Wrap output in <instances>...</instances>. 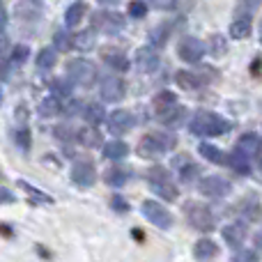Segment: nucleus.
<instances>
[{
  "instance_id": "f257e3e1",
  "label": "nucleus",
  "mask_w": 262,
  "mask_h": 262,
  "mask_svg": "<svg viewBox=\"0 0 262 262\" xmlns=\"http://www.w3.org/2000/svg\"><path fill=\"white\" fill-rule=\"evenodd\" d=\"M189 129H191V134L200 136V138H216V136H226L228 131L232 129V124L228 122L226 118H221L219 113L198 111V113L191 118Z\"/></svg>"
},
{
  "instance_id": "f03ea898",
  "label": "nucleus",
  "mask_w": 262,
  "mask_h": 262,
  "mask_svg": "<svg viewBox=\"0 0 262 262\" xmlns=\"http://www.w3.org/2000/svg\"><path fill=\"white\" fill-rule=\"evenodd\" d=\"M177 145V138L170 134H161V131H157V134H147L140 138L138 147H136V152H138V157L143 159H159L161 154L166 152H172Z\"/></svg>"
},
{
  "instance_id": "7ed1b4c3",
  "label": "nucleus",
  "mask_w": 262,
  "mask_h": 262,
  "mask_svg": "<svg viewBox=\"0 0 262 262\" xmlns=\"http://www.w3.org/2000/svg\"><path fill=\"white\" fill-rule=\"evenodd\" d=\"M184 214H186V221L191 223V228H195L198 232H212L216 228V214L205 203L189 200V203H184Z\"/></svg>"
},
{
  "instance_id": "20e7f679",
  "label": "nucleus",
  "mask_w": 262,
  "mask_h": 262,
  "mask_svg": "<svg viewBox=\"0 0 262 262\" xmlns=\"http://www.w3.org/2000/svg\"><path fill=\"white\" fill-rule=\"evenodd\" d=\"M147 182H149V186H152L154 193H157L159 198L168 200V203L177 200V195H180L177 186L172 184V180H170V172H168L166 168H161V166L149 168L147 170Z\"/></svg>"
},
{
  "instance_id": "39448f33",
  "label": "nucleus",
  "mask_w": 262,
  "mask_h": 262,
  "mask_svg": "<svg viewBox=\"0 0 262 262\" xmlns=\"http://www.w3.org/2000/svg\"><path fill=\"white\" fill-rule=\"evenodd\" d=\"M67 74H69V81L81 88H92L97 81V67L90 60H81V58L72 60L67 64Z\"/></svg>"
},
{
  "instance_id": "423d86ee",
  "label": "nucleus",
  "mask_w": 262,
  "mask_h": 262,
  "mask_svg": "<svg viewBox=\"0 0 262 262\" xmlns=\"http://www.w3.org/2000/svg\"><path fill=\"white\" fill-rule=\"evenodd\" d=\"M124 16L120 12H113V9H101L92 16V30H99L104 35H118V32L124 30Z\"/></svg>"
},
{
  "instance_id": "0eeeda50",
  "label": "nucleus",
  "mask_w": 262,
  "mask_h": 262,
  "mask_svg": "<svg viewBox=\"0 0 262 262\" xmlns=\"http://www.w3.org/2000/svg\"><path fill=\"white\" fill-rule=\"evenodd\" d=\"M140 212H143V216L147 219L154 228H161V230L172 228V214L168 212L161 203H157V200H145Z\"/></svg>"
},
{
  "instance_id": "6e6552de",
  "label": "nucleus",
  "mask_w": 262,
  "mask_h": 262,
  "mask_svg": "<svg viewBox=\"0 0 262 262\" xmlns=\"http://www.w3.org/2000/svg\"><path fill=\"white\" fill-rule=\"evenodd\" d=\"M198 191H200V195H207V198L219 200V198L230 195L232 184L228 180H223V177H219V175H209V177H203V180H200Z\"/></svg>"
},
{
  "instance_id": "1a4fd4ad",
  "label": "nucleus",
  "mask_w": 262,
  "mask_h": 262,
  "mask_svg": "<svg viewBox=\"0 0 262 262\" xmlns=\"http://www.w3.org/2000/svg\"><path fill=\"white\" fill-rule=\"evenodd\" d=\"M99 95L106 104H118V101H122L124 95H127V85H124V81L118 76H104L101 78V85H99Z\"/></svg>"
},
{
  "instance_id": "9d476101",
  "label": "nucleus",
  "mask_w": 262,
  "mask_h": 262,
  "mask_svg": "<svg viewBox=\"0 0 262 262\" xmlns=\"http://www.w3.org/2000/svg\"><path fill=\"white\" fill-rule=\"evenodd\" d=\"M205 44L198 39V37H184V39L177 44V55H180L184 62H189V64H195V62H200L203 60V55H205Z\"/></svg>"
},
{
  "instance_id": "9b49d317",
  "label": "nucleus",
  "mask_w": 262,
  "mask_h": 262,
  "mask_svg": "<svg viewBox=\"0 0 262 262\" xmlns=\"http://www.w3.org/2000/svg\"><path fill=\"white\" fill-rule=\"evenodd\" d=\"M106 120H108V129H111V134H113V136H124V134H129V131L136 127L134 113L127 111V108L113 111V113H111Z\"/></svg>"
},
{
  "instance_id": "f8f14e48",
  "label": "nucleus",
  "mask_w": 262,
  "mask_h": 262,
  "mask_svg": "<svg viewBox=\"0 0 262 262\" xmlns=\"http://www.w3.org/2000/svg\"><path fill=\"white\" fill-rule=\"evenodd\" d=\"M72 182L81 189H88L97 182V168L92 161H76L72 168Z\"/></svg>"
},
{
  "instance_id": "ddd939ff",
  "label": "nucleus",
  "mask_w": 262,
  "mask_h": 262,
  "mask_svg": "<svg viewBox=\"0 0 262 262\" xmlns=\"http://www.w3.org/2000/svg\"><path fill=\"white\" fill-rule=\"evenodd\" d=\"M134 62H136V67H138L140 72L152 74V72H157V69H159L161 60H159V53L152 49V46H143V49L136 51Z\"/></svg>"
},
{
  "instance_id": "4468645a",
  "label": "nucleus",
  "mask_w": 262,
  "mask_h": 262,
  "mask_svg": "<svg viewBox=\"0 0 262 262\" xmlns=\"http://www.w3.org/2000/svg\"><path fill=\"white\" fill-rule=\"evenodd\" d=\"M101 60L108 64L115 72H127L129 69V58L122 49H115V46H104L101 49Z\"/></svg>"
},
{
  "instance_id": "2eb2a0df",
  "label": "nucleus",
  "mask_w": 262,
  "mask_h": 262,
  "mask_svg": "<svg viewBox=\"0 0 262 262\" xmlns=\"http://www.w3.org/2000/svg\"><path fill=\"white\" fill-rule=\"evenodd\" d=\"M226 166H230L232 170L237 172V175H244V177H249L251 175V159L246 157L244 152H242L239 147H235L230 154H228V161H226Z\"/></svg>"
},
{
  "instance_id": "dca6fc26",
  "label": "nucleus",
  "mask_w": 262,
  "mask_h": 262,
  "mask_svg": "<svg viewBox=\"0 0 262 262\" xmlns=\"http://www.w3.org/2000/svg\"><path fill=\"white\" fill-rule=\"evenodd\" d=\"M237 147H239L251 161H255V163L260 161V136L258 134H244L237 140Z\"/></svg>"
},
{
  "instance_id": "f3484780",
  "label": "nucleus",
  "mask_w": 262,
  "mask_h": 262,
  "mask_svg": "<svg viewBox=\"0 0 262 262\" xmlns=\"http://www.w3.org/2000/svg\"><path fill=\"white\" fill-rule=\"evenodd\" d=\"M193 255H195V260H200V262L214 260L219 255L216 242L209 239V237H203V239H198V242H195V246H193Z\"/></svg>"
},
{
  "instance_id": "a211bd4d",
  "label": "nucleus",
  "mask_w": 262,
  "mask_h": 262,
  "mask_svg": "<svg viewBox=\"0 0 262 262\" xmlns=\"http://www.w3.org/2000/svg\"><path fill=\"white\" fill-rule=\"evenodd\" d=\"M223 239L230 249H239L246 239V226L244 223H232V226L223 228Z\"/></svg>"
},
{
  "instance_id": "6ab92c4d",
  "label": "nucleus",
  "mask_w": 262,
  "mask_h": 262,
  "mask_svg": "<svg viewBox=\"0 0 262 262\" xmlns=\"http://www.w3.org/2000/svg\"><path fill=\"white\" fill-rule=\"evenodd\" d=\"M251 28H253V23H251L249 14H239V16L230 23V37L232 39H246V37L251 35Z\"/></svg>"
},
{
  "instance_id": "aec40b11",
  "label": "nucleus",
  "mask_w": 262,
  "mask_h": 262,
  "mask_svg": "<svg viewBox=\"0 0 262 262\" xmlns=\"http://www.w3.org/2000/svg\"><path fill=\"white\" fill-rule=\"evenodd\" d=\"M101 152H104V159H108V161H120V159H127L129 145L124 140H108Z\"/></svg>"
},
{
  "instance_id": "412c9836",
  "label": "nucleus",
  "mask_w": 262,
  "mask_h": 262,
  "mask_svg": "<svg viewBox=\"0 0 262 262\" xmlns=\"http://www.w3.org/2000/svg\"><path fill=\"white\" fill-rule=\"evenodd\" d=\"M81 115H83V120H85L88 124L97 127V124H101L106 120V108H104V104H85Z\"/></svg>"
},
{
  "instance_id": "4be33fe9",
  "label": "nucleus",
  "mask_w": 262,
  "mask_h": 262,
  "mask_svg": "<svg viewBox=\"0 0 262 262\" xmlns=\"http://www.w3.org/2000/svg\"><path fill=\"white\" fill-rule=\"evenodd\" d=\"M175 104H177V95H172V92L163 90V92H159V95L154 97L152 108H154V113H157V118H159V115H163L166 111H170Z\"/></svg>"
},
{
  "instance_id": "5701e85b",
  "label": "nucleus",
  "mask_w": 262,
  "mask_h": 262,
  "mask_svg": "<svg viewBox=\"0 0 262 262\" xmlns=\"http://www.w3.org/2000/svg\"><path fill=\"white\" fill-rule=\"evenodd\" d=\"M200 154H203L207 161H212V163H216V166H226V161H228V154L223 152V149H219L216 145H212V143H203L200 145Z\"/></svg>"
},
{
  "instance_id": "b1692460",
  "label": "nucleus",
  "mask_w": 262,
  "mask_h": 262,
  "mask_svg": "<svg viewBox=\"0 0 262 262\" xmlns=\"http://www.w3.org/2000/svg\"><path fill=\"white\" fill-rule=\"evenodd\" d=\"M76 140L83 145V147H97L101 143V134L97 131V127H83L76 131Z\"/></svg>"
},
{
  "instance_id": "393cba45",
  "label": "nucleus",
  "mask_w": 262,
  "mask_h": 262,
  "mask_svg": "<svg viewBox=\"0 0 262 262\" xmlns=\"http://www.w3.org/2000/svg\"><path fill=\"white\" fill-rule=\"evenodd\" d=\"M170 32H172V23H161V26L152 28V32H149V41H152L154 49H161V46H166Z\"/></svg>"
},
{
  "instance_id": "a878e982",
  "label": "nucleus",
  "mask_w": 262,
  "mask_h": 262,
  "mask_svg": "<svg viewBox=\"0 0 262 262\" xmlns=\"http://www.w3.org/2000/svg\"><path fill=\"white\" fill-rule=\"evenodd\" d=\"M85 12H88V5L85 3L69 5V9L64 12V23H67V28H76L78 23H81V18L85 16Z\"/></svg>"
},
{
  "instance_id": "bb28decb",
  "label": "nucleus",
  "mask_w": 262,
  "mask_h": 262,
  "mask_svg": "<svg viewBox=\"0 0 262 262\" xmlns=\"http://www.w3.org/2000/svg\"><path fill=\"white\" fill-rule=\"evenodd\" d=\"M175 83L182 88V90H186V92H191V90H198L200 85H203V81H200V76H195V74H191V72H177L175 74Z\"/></svg>"
},
{
  "instance_id": "cd10ccee",
  "label": "nucleus",
  "mask_w": 262,
  "mask_h": 262,
  "mask_svg": "<svg viewBox=\"0 0 262 262\" xmlns=\"http://www.w3.org/2000/svg\"><path fill=\"white\" fill-rule=\"evenodd\" d=\"M184 118H186V111L182 108L180 104H175L170 111H166L163 115H159V120H161L166 127H177V124L184 122Z\"/></svg>"
},
{
  "instance_id": "c85d7f7f",
  "label": "nucleus",
  "mask_w": 262,
  "mask_h": 262,
  "mask_svg": "<svg viewBox=\"0 0 262 262\" xmlns=\"http://www.w3.org/2000/svg\"><path fill=\"white\" fill-rule=\"evenodd\" d=\"M55 62H58V51H55L53 46H46V49H41L39 55H37V67H39L41 72L55 67Z\"/></svg>"
},
{
  "instance_id": "c756f323",
  "label": "nucleus",
  "mask_w": 262,
  "mask_h": 262,
  "mask_svg": "<svg viewBox=\"0 0 262 262\" xmlns=\"http://www.w3.org/2000/svg\"><path fill=\"white\" fill-rule=\"evenodd\" d=\"M60 108H62L60 99H55V97L51 95V97H46V99L39 104V115H41V118H53V115L60 113Z\"/></svg>"
},
{
  "instance_id": "7c9ffc66",
  "label": "nucleus",
  "mask_w": 262,
  "mask_h": 262,
  "mask_svg": "<svg viewBox=\"0 0 262 262\" xmlns=\"http://www.w3.org/2000/svg\"><path fill=\"white\" fill-rule=\"evenodd\" d=\"M51 95L55 97V99H67V97H72V85H69V81H62V78H55V81H51Z\"/></svg>"
},
{
  "instance_id": "2f4dec72",
  "label": "nucleus",
  "mask_w": 262,
  "mask_h": 262,
  "mask_svg": "<svg viewBox=\"0 0 262 262\" xmlns=\"http://www.w3.org/2000/svg\"><path fill=\"white\" fill-rule=\"evenodd\" d=\"M106 184L108 186H122L129 182V172L122 170V168H111V170H106Z\"/></svg>"
},
{
  "instance_id": "473e14b6",
  "label": "nucleus",
  "mask_w": 262,
  "mask_h": 262,
  "mask_svg": "<svg viewBox=\"0 0 262 262\" xmlns=\"http://www.w3.org/2000/svg\"><path fill=\"white\" fill-rule=\"evenodd\" d=\"M74 46L78 51H92L95 49V30H83L81 35L74 37Z\"/></svg>"
},
{
  "instance_id": "72a5a7b5",
  "label": "nucleus",
  "mask_w": 262,
  "mask_h": 262,
  "mask_svg": "<svg viewBox=\"0 0 262 262\" xmlns=\"http://www.w3.org/2000/svg\"><path fill=\"white\" fill-rule=\"evenodd\" d=\"M53 49L55 51H69V49H74V37L69 35L67 30H58L53 35Z\"/></svg>"
},
{
  "instance_id": "f704fd0d",
  "label": "nucleus",
  "mask_w": 262,
  "mask_h": 262,
  "mask_svg": "<svg viewBox=\"0 0 262 262\" xmlns=\"http://www.w3.org/2000/svg\"><path fill=\"white\" fill-rule=\"evenodd\" d=\"M18 189H23L26 193H30L32 198L37 200V203H53V198H51L49 193H44V191H39V189H35L32 184H28V182H23V180H18Z\"/></svg>"
},
{
  "instance_id": "c9c22d12",
  "label": "nucleus",
  "mask_w": 262,
  "mask_h": 262,
  "mask_svg": "<svg viewBox=\"0 0 262 262\" xmlns=\"http://www.w3.org/2000/svg\"><path fill=\"white\" fill-rule=\"evenodd\" d=\"M14 138H16V145L21 149H30V140H32V136H30V129H28V124H21V127H18L16 131H14Z\"/></svg>"
},
{
  "instance_id": "e433bc0d",
  "label": "nucleus",
  "mask_w": 262,
  "mask_h": 262,
  "mask_svg": "<svg viewBox=\"0 0 262 262\" xmlns=\"http://www.w3.org/2000/svg\"><path fill=\"white\" fill-rule=\"evenodd\" d=\"M28 55H30V49L23 46V44H18V46H14L12 53H9V62H12L14 67H18V64H23L28 60Z\"/></svg>"
},
{
  "instance_id": "4c0bfd02",
  "label": "nucleus",
  "mask_w": 262,
  "mask_h": 262,
  "mask_svg": "<svg viewBox=\"0 0 262 262\" xmlns=\"http://www.w3.org/2000/svg\"><path fill=\"white\" fill-rule=\"evenodd\" d=\"M198 175H200V166H198V163H191V161H189L186 166H182V168H180V180L184 182V184L193 182Z\"/></svg>"
},
{
  "instance_id": "58836bf2",
  "label": "nucleus",
  "mask_w": 262,
  "mask_h": 262,
  "mask_svg": "<svg viewBox=\"0 0 262 262\" xmlns=\"http://www.w3.org/2000/svg\"><path fill=\"white\" fill-rule=\"evenodd\" d=\"M242 212H244L246 221H260V203L255 198H251L249 203H244V207H242Z\"/></svg>"
},
{
  "instance_id": "ea45409f",
  "label": "nucleus",
  "mask_w": 262,
  "mask_h": 262,
  "mask_svg": "<svg viewBox=\"0 0 262 262\" xmlns=\"http://www.w3.org/2000/svg\"><path fill=\"white\" fill-rule=\"evenodd\" d=\"M232 262H260L258 253L251 249H239L235 255H232Z\"/></svg>"
},
{
  "instance_id": "a19ab883",
  "label": "nucleus",
  "mask_w": 262,
  "mask_h": 262,
  "mask_svg": "<svg viewBox=\"0 0 262 262\" xmlns=\"http://www.w3.org/2000/svg\"><path fill=\"white\" fill-rule=\"evenodd\" d=\"M145 14H147V5H145L143 0H134V3H129V16L143 18Z\"/></svg>"
},
{
  "instance_id": "79ce46f5",
  "label": "nucleus",
  "mask_w": 262,
  "mask_h": 262,
  "mask_svg": "<svg viewBox=\"0 0 262 262\" xmlns=\"http://www.w3.org/2000/svg\"><path fill=\"white\" fill-rule=\"evenodd\" d=\"M209 51H212L214 55H223L226 53V39H223L221 35H214L212 39H209Z\"/></svg>"
},
{
  "instance_id": "37998d69",
  "label": "nucleus",
  "mask_w": 262,
  "mask_h": 262,
  "mask_svg": "<svg viewBox=\"0 0 262 262\" xmlns=\"http://www.w3.org/2000/svg\"><path fill=\"white\" fill-rule=\"evenodd\" d=\"M55 138H58L60 143H74V140H76V134H74L69 127H58L55 129Z\"/></svg>"
},
{
  "instance_id": "c03bdc74",
  "label": "nucleus",
  "mask_w": 262,
  "mask_h": 262,
  "mask_svg": "<svg viewBox=\"0 0 262 262\" xmlns=\"http://www.w3.org/2000/svg\"><path fill=\"white\" fill-rule=\"evenodd\" d=\"M111 207H113L118 214H129V203L122 198V195H113V198H111Z\"/></svg>"
},
{
  "instance_id": "a18cd8bd",
  "label": "nucleus",
  "mask_w": 262,
  "mask_h": 262,
  "mask_svg": "<svg viewBox=\"0 0 262 262\" xmlns=\"http://www.w3.org/2000/svg\"><path fill=\"white\" fill-rule=\"evenodd\" d=\"M7 51H9V39H7V35H5V32H0V67H5Z\"/></svg>"
},
{
  "instance_id": "49530a36",
  "label": "nucleus",
  "mask_w": 262,
  "mask_h": 262,
  "mask_svg": "<svg viewBox=\"0 0 262 262\" xmlns=\"http://www.w3.org/2000/svg\"><path fill=\"white\" fill-rule=\"evenodd\" d=\"M64 113L72 115V118L74 115H81L83 113V101H69V104L64 106Z\"/></svg>"
},
{
  "instance_id": "de8ad7c7",
  "label": "nucleus",
  "mask_w": 262,
  "mask_h": 262,
  "mask_svg": "<svg viewBox=\"0 0 262 262\" xmlns=\"http://www.w3.org/2000/svg\"><path fill=\"white\" fill-rule=\"evenodd\" d=\"M12 203H16V195H14L9 189L0 186V205H12Z\"/></svg>"
},
{
  "instance_id": "09e8293b",
  "label": "nucleus",
  "mask_w": 262,
  "mask_h": 262,
  "mask_svg": "<svg viewBox=\"0 0 262 262\" xmlns=\"http://www.w3.org/2000/svg\"><path fill=\"white\" fill-rule=\"evenodd\" d=\"M152 5L157 9H172L177 5V0H152Z\"/></svg>"
},
{
  "instance_id": "8fccbe9b",
  "label": "nucleus",
  "mask_w": 262,
  "mask_h": 262,
  "mask_svg": "<svg viewBox=\"0 0 262 262\" xmlns=\"http://www.w3.org/2000/svg\"><path fill=\"white\" fill-rule=\"evenodd\" d=\"M260 3H262V0H239V5H242V7H246L249 12H255V9L260 7Z\"/></svg>"
},
{
  "instance_id": "3c124183",
  "label": "nucleus",
  "mask_w": 262,
  "mask_h": 262,
  "mask_svg": "<svg viewBox=\"0 0 262 262\" xmlns=\"http://www.w3.org/2000/svg\"><path fill=\"white\" fill-rule=\"evenodd\" d=\"M189 161H191V159L186 157V154H180V157H175V161H172V168H177V170H180V168L186 166Z\"/></svg>"
},
{
  "instance_id": "603ef678",
  "label": "nucleus",
  "mask_w": 262,
  "mask_h": 262,
  "mask_svg": "<svg viewBox=\"0 0 262 262\" xmlns=\"http://www.w3.org/2000/svg\"><path fill=\"white\" fill-rule=\"evenodd\" d=\"M251 74H253V76H260V58H255L253 62H251Z\"/></svg>"
},
{
  "instance_id": "864d4df0",
  "label": "nucleus",
  "mask_w": 262,
  "mask_h": 262,
  "mask_svg": "<svg viewBox=\"0 0 262 262\" xmlns=\"http://www.w3.org/2000/svg\"><path fill=\"white\" fill-rule=\"evenodd\" d=\"M5 26H7V12H5L3 5H0V32H3Z\"/></svg>"
},
{
  "instance_id": "5fc2aeb1",
  "label": "nucleus",
  "mask_w": 262,
  "mask_h": 262,
  "mask_svg": "<svg viewBox=\"0 0 262 262\" xmlns=\"http://www.w3.org/2000/svg\"><path fill=\"white\" fill-rule=\"evenodd\" d=\"M0 235H3V237H12V228L5 226V223H0Z\"/></svg>"
},
{
  "instance_id": "6e6d98bb",
  "label": "nucleus",
  "mask_w": 262,
  "mask_h": 262,
  "mask_svg": "<svg viewBox=\"0 0 262 262\" xmlns=\"http://www.w3.org/2000/svg\"><path fill=\"white\" fill-rule=\"evenodd\" d=\"M101 5H115V3H120V0H99Z\"/></svg>"
},
{
  "instance_id": "4d7b16f0",
  "label": "nucleus",
  "mask_w": 262,
  "mask_h": 262,
  "mask_svg": "<svg viewBox=\"0 0 262 262\" xmlns=\"http://www.w3.org/2000/svg\"><path fill=\"white\" fill-rule=\"evenodd\" d=\"M0 104H3V88H0Z\"/></svg>"
}]
</instances>
